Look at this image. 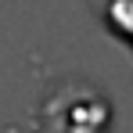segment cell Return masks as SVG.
<instances>
[{
  "mask_svg": "<svg viewBox=\"0 0 133 133\" xmlns=\"http://www.w3.org/2000/svg\"><path fill=\"white\" fill-rule=\"evenodd\" d=\"M111 126V101L90 83H65L43 108L47 133H104Z\"/></svg>",
  "mask_w": 133,
  "mask_h": 133,
  "instance_id": "obj_1",
  "label": "cell"
},
{
  "mask_svg": "<svg viewBox=\"0 0 133 133\" xmlns=\"http://www.w3.org/2000/svg\"><path fill=\"white\" fill-rule=\"evenodd\" d=\"M104 22H108V32L133 43V0H111L104 7Z\"/></svg>",
  "mask_w": 133,
  "mask_h": 133,
  "instance_id": "obj_2",
  "label": "cell"
}]
</instances>
